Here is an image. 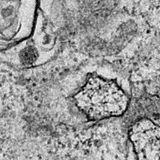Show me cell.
Instances as JSON below:
<instances>
[{
    "mask_svg": "<svg viewBox=\"0 0 160 160\" xmlns=\"http://www.w3.org/2000/svg\"><path fill=\"white\" fill-rule=\"evenodd\" d=\"M77 108L91 120L122 115L128 107V98L111 80L90 77L74 97Z\"/></svg>",
    "mask_w": 160,
    "mask_h": 160,
    "instance_id": "6da1fadb",
    "label": "cell"
},
{
    "mask_svg": "<svg viewBox=\"0 0 160 160\" xmlns=\"http://www.w3.org/2000/svg\"><path fill=\"white\" fill-rule=\"evenodd\" d=\"M137 160H160V124L148 118L135 122L129 131Z\"/></svg>",
    "mask_w": 160,
    "mask_h": 160,
    "instance_id": "7a4b0ae2",
    "label": "cell"
}]
</instances>
